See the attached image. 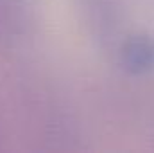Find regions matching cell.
<instances>
[{
    "mask_svg": "<svg viewBox=\"0 0 154 153\" xmlns=\"http://www.w3.org/2000/svg\"><path fill=\"white\" fill-rule=\"evenodd\" d=\"M118 63L133 76L151 72L154 69V38L149 34H134L125 38L118 47Z\"/></svg>",
    "mask_w": 154,
    "mask_h": 153,
    "instance_id": "2",
    "label": "cell"
},
{
    "mask_svg": "<svg viewBox=\"0 0 154 153\" xmlns=\"http://www.w3.org/2000/svg\"><path fill=\"white\" fill-rule=\"evenodd\" d=\"M5 141H7V130H5V126H4L2 114H0V150L5 148Z\"/></svg>",
    "mask_w": 154,
    "mask_h": 153,
    "instance_id": "4",
    "label": "cell"
},
{
    "mask_svg": "<svg viewBox=\"0 0 154 153\" xmlns=\"http://www.w3.org/2000/svg\"><path fill=\"white\" fill-rule=\"evenodd\" d=\"M84 11L88 13L95 34L109 36L116 29V5L113 0H86Z\"/></svg>",
    "mask_w": 154,
    "mask_h": 153,
    "instance_id": "3",
    "label": "cell"
},
{
    "mask_svg": "<svg viewBox=\"0 0 154 153\" xmlns=\"http://www.w3.org/2000/svg\"><path fill=\"white\" fill-rule=\"evenodd\" d=\"M32 24L29 0H0V45H14L27 38Z\"/></svg>",
    "mask_w": 154,
    "mask_h": 153,
    "instance_id": "1",
    "label": "cell"
}]
</instances>
